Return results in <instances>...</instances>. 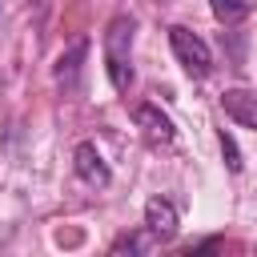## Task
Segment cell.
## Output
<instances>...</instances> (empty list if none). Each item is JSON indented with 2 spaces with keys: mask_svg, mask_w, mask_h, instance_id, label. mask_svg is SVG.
I'll return each mask as SVG.
<instances>
[{
  "mask_svg": "<svg viewBox=\"0 0 257 257\" xmlns=\"http://www.w3.org/2000/svg\"><path fill=\"white\" fill-rule=\"evenodd\" d=\"M133 32H137V20L133 16H116L104 32V68H108V80L116 92H124L133 84Z\"/></svg>",
  "mask_w": 257,
  "mask_h": 257,
  "instance_id": "1",
  "label": "cell"
},
{
  "mask_svg": "<svg viewBox=\"0 0 257 257\" xmlns=\"http://www.w3.org/2000/svg\"><path fill=\"white\" fill-rule=\"evenodd\" d=\"M169 44H173V52H177V60L185 64V72L189 76H209V68H213V52H209V44L197 36V32H189L185 24H173L169 28Z\"/></svg>",
  "mask_w": 257,
  "mask_h": 257,
  "instance_id": "2",
  "label": "cell"
},
{
  "mask_svg": "<svg viewBox=\"0 0 257 257\" xmlns=\"http://www.w3.org/2000/svg\"><path fill=\"white\" fill-rule=\"evenodd\" d=\"M133 120L141 124V133H145V141H149L153 149H165V145H173V141H177L173 120H169L157 104H137V108H133Z\"/></svg>",
  "mask_w": 257,
  "mask_h": 257,
  "instance_id": "3",
  "label": "cell"
},
{
  "mask_svg": "<svg viewBox=\"0 0 257 257\" xmlns=\"http://www.w3.org/2000/svg\"><path fill=\"white\" fill-rule=\"evenodd\" d=\"M145 229H149L157 241H173L177 229H181V217H177L173 201H165V197H149V205H145Z\"/></svg>",
  "mask_w": 257,
  "mask_h": 257,
  "instance_id": "4",
  "label": "cell"
},
{
  "mask_svg": "<svg viewBox=\"0 0 257 257\" xmlns=\"http://www.w3.org/2000/svg\"><path fill=\"white\" fill-rule=\"evenodd\" d=\"M72 165H76V177H80L84 185H96V189H104V185L112 181V173H108L104 157H100V153H96V145H88V141H80V145H76V153H72Z\"/></svg>",
  "mask_w": 257,
  "mask_h": 257,
  "instance_id": "5",
  "label": "cell"
},
{
  "mask_svg": "<svg viewBox=\"0 0 257 257\" xmlns=\"http://www.w3.org/2000/svg\"><path fill=\"white\" fill-rule=\"evenodd\" d=\"M221 108H225V116H233L237 124H245V128L257 133V92L253 88H229V92H221Z\"/></svg>",
  "mask_w": 257,
  "mask_h": 257,
  "instance_id": "6",
  "label": "cell"
},
{
  "mask_svg": "<svg viewBox=\"0 0 257 257\" xmlns=\"http://www.w3.org/2000/svg\"><path fill=\"white\" fill-rule=\"evenodd\" d=\"M84 52H88V40H76L60 60H56V84L64 88V92H72L76 88V80H80V60H84Z\"/></svg>",
  "mask_w": 257,
  "mask_h": 257,
  "instance_id": "7",
  "label": "cell"
},
{
  "mask_svg": "<svg viewBox=\"0 0 257 257\" xmlns=\"http://www.w3.org/2000/svg\"><path fill=\"white\" fill-rule=\"evenodd\" d=\"M213 4V16L217 20H225V24H237V20H245L249 16V0H209Z\"/></svg>",
  "mask_w": 257,
  "mask_h": 257,
  "instance_id": "8",
  "label": "cell"
},
{
  "mask_svg": "<svg viewBox=\"0 0 257 257\" xmlns=\"http://www.w3.org/2000/svg\"><path fill=\"white\" fill-rule=\"evenodd\" d=\"M153 245H157V237H153V233L145 229V233H133V237H120V241L112 245V253H124V249H128V253H141V249H153Z\"/></svg>",
  "mask_w": 257,
  "mask_h": 257,
  "instance_id": "9",
  "label": "cell"
},
{
  "mask_svg": "<svg viewBox=\"0 0 257 257\" xmlns=\"http://www.w3.org/2000/svg\"><path fill=\"white\" fill-rule=\"evenodd\" d=\"M217 141H221V157H225L229 173H241V149H237V141H233L225 128H221V137H217Z\"/></svg>",
  "mask_w": 257,
  "mask_h": 257,
  "instance_id": "10",
  "label": "cell"
},
{
  "mask_svg": "<svg viewBox=\"0 0 257 257\" xmlns=\"http://www.w3.org/2000/svg\"><path fill=\"white\" fill-rule=\"evenodd\" d=\"M28 4H36V8H40V4H44V0H28Z\"/></svg>",
  "mask_w": 257,
  "mask_h": 257,
  "instance_id": "11",
  "label": "cell"
}]
</instances>
